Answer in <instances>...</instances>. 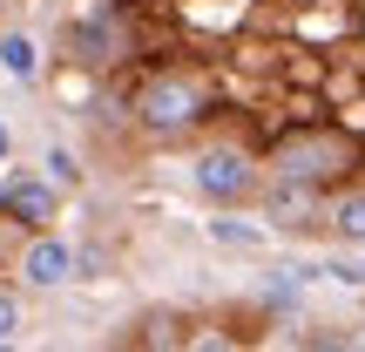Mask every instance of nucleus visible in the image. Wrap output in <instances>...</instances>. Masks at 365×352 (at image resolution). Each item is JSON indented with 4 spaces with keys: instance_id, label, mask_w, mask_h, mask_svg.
<instances>
[{
    "instance_id": "f257e3e1",
    "label": "nucleus",
    "mask_w": 365,
    "mask_h": 352,
    "mask_svg": "<svg viewBox=\"0 0 365 352\" xmlns=\"http://www.w3.org/2000/svg\"><path fill=\"white\" fill-rule=\"evenodd\" d=\"M203 109H210V89L196 75H149L143 89H135V102H129V116L143 122L149 136H182V129H196L203 122Z\"/></svg>"
},
{
    "instance_id": "f03ea898",
    "label": "nucleus",
    "mask_w": 365,
    "mask_h": 352,
    "mask_svg": "<svg viewBox=\"0 0 365 352\" xmlns=\"http://www.w3.org/2000/svg\"><path fill=\"white\" fill-rule=\"evenodd\" d=\"M190 183H196L203 203H244V196L257 190V163H250L244 149H230V143H210V149H196Z\"/></svg>"
},
{
    "instance_id": "7ed1b4c3",
    "label": "nucleus",
    "mask_w": 365,
    "mask_h": 352,
    "mask_svg": "<svg viewBox=\"0 0 365 352\" xmlns=\"http://www.w3.org/2000/svg\"><path fill=\"white\" fill-rule=\"evenodd\" d=\"M0 217L21 223V231H54L61 190H54L41 170H7V176H0Z\"/></svg>"
},
{
    "instance_id": "20e7f679",
    "label": "nucleus",
    "mask_w": 365,
    "mask_h": 352,
    "mask_svg": "<svg viewBox=\"0 0 365 352\" xmlns=\"http://www.w3.org/2000/svg\"><path fill=\"white\" fill-rule=\"evenodd\" d=\"M14 271H21L27 291H61L68 278H81V251L54 231H27V251L14 258Z\"/></svg>"
},
{
    "instance_id": "39448f33",
    "label": "nucleus",
    "mask_w": 365,
    "mask_h": 352,
    "mask_svg": "<svg viewBox=\"0 0 365 352\" xmlns=\"http://www.w3.org/2000/svg\"><path fill=\"white\" fill-rule=\"evenodd\" d=\"M264 217L277 223V231H298V223L318 217V176H291L277 170V183L264 190Z\"/></svg>"
},
{
    "instance_id": "423d86ee",
    "label": "nucleus",
    "mask_w": 365,
    "mask_h": 352,
    "mask_svg": "<svg viewBox=\"0 0 365 352\" xmlns=\"http://www.w3.org/2000/svg\"><path fill=\"white\" fill-rule=\"evenodd\" d=\"M68 48H75V61H88V68L115 61V54H122V27H115V14H81V21L68 27Z\"/></svg>"
},
{
    "instance_id": "0eeeda50",
    "label": "nucleus",
    "mask_w": 365,
    "mask_h": 352,
    "mask_svg": "<svg viewBox=\"0 0 365 352\" xmlns=\"http://www.w3.org/2000/svg\"><path fill=\"white\" fill-rule=\"evenodd\" d=\"M0 75L21 81V89L41 81V41L27 34V27H7V34H0Z\"/></svg>"
},
{
    "instance_id": "6e6552de",
    "label": "nucleus",
    "mask_w": 365,
    "mask_h": 352,
    "mask_svg": "<svg viewBox=\"0 0 365 352\" xmlns=\"http://www.w3.org/2000/svg\"><path fill=\"white\" fill-rule=\"evenodd\" d=\"M325 223H331L339 244H359V251H365V190H345L339 203L325 210Z\"/></svg>"
},
{
    "instance_id": "1a4fd4ad",
    "label": "nucleus",
    "mask_w": 365,
    "mask_h": 352,
    "mask_svg": "<svg viewBox=\"0 0 365 352\" xmlns=\"http://www.w3.org/2000/svg\"><path fill=\"white\" fill-rule=\"evenodd\" d=\"M203 231H210V244H223V251H264L271 244V231H264V223H244V217H210Z\"/></svg>"
},
{
    "instance_id": "9d476101",
    "label": "nucleus",
    "mask_w": 365,
    "mask_h": 352,
    "mask_svg": "<svg viewBox=\"0 0 365 352\" xmlns=\"http://www.w3.org/2000/svg\"><path fill=\"white\" fill-rule=\"evenodd\" d=\"M41 176H48L54 190H75V183H81V156H75V149H61V143H54L48 156H41Z\"/></svg>"
},
{
    "instance_id": "9b49d317",
    "label": "nucleus",
    "mask_w": 365,
    "mask_h": 352,
    "mask_svg": "<svg viewBox=\"0 0 365 352\" xmlns=\"http://www.w3.org/2000/svg\"><path fill=\"white\" fill-rule=\"evenodd\" d=\"M21 326H27L21 291H7V285H0V346H21Z\"/></svg>"
},
{
    "instance_id": "f8f14e48",
    "label": "nucleus",
    "mask_w": 365,
    "mask_h": 352,
    "mask_svg": "<svg viewBox=\"0 0 365 352\" xmlns=\"http://www.w3.org/2000/svg\"><path fill=\"white\" fill-rule=\"evenodd\" d=\"M7 156H14V129L0 122V163H7Z\"/></svg>"
},
{
    "instance_id": "ddd939ff",
    "label": "nucleus",
    "mask_w": 365,
    "mask_h": 352,
    "mask_svg": "<svg viewBox=\"0 0 365 352\" xmlns=\"http://www.w3.org/2000/svg\"><path fill=\"white\" fill-rule=\"evenodd\" d=\"M359 27H365V0H359Z\"/></svg>"
},
{
    "instance_id": "4468645a",
    "label": "nucleus",
    "mask_w": 365,
    "mask_h": 352,
    "mask_svg": "<svg viewBox=\"0 0 365 352\" xmlns=\"http://www.w3.org/2000/svg\"><path fill=\"white\" fill-rule=\"evenodd\" d=\"M0 14H7V0H0Z\"/></svg>"
}]
</instances>
